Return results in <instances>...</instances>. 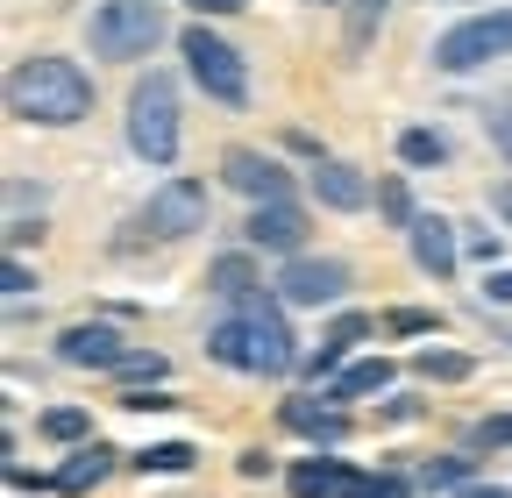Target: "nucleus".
I'll list each match as a JSON object with an SVG mask.
<instances>
[{"label": "nucleus", "mask_w": 512, "mask_h": 498, "mask_svg": "<svg viewBox=\"0 0 512 498\" xmlns=\"http://www.w3.org/2000/svg\"><path fill=\"white\" fill-rule=\"evenodd\" d=\"M8 114L22 129H79L93 121V72L64 50H29L8 65Z\"/></svg>", "instance_id": "obj_1"}, {"label": "nucleus", "mask_w": 512, "mask_h": 498, "mask_svg": "<svg viewBox=\"0 0 512 498\" xmlns=\"http://www.w3.org/2000/svg\"><path fill=\"white\" fill-rule=\"evenodd\" d=\"M121 136L150 171H171L178 164V143H185V114H178V79L171 72H136L128 86V114H121Z\"/></svg>", "instance_id": "obj_2"}, {"label": "nucleus", "mask_w": 512, "mask_h": 498, "mask_svg": "<svg viewBox=\"0 0 512 498\" xmlns=\"http://www.w3.org/2000/svg\"><path fill=\"white\" fill-rule=\"evenodd\" d=\"M214 214V193H207V178H192V171H171L150 185V200L128 214V235H114V249L128 257V249H143V242H185V235H200Z\"/></svg>", "instance_id": "obj_3"}, {"label": "nucleus", "mask_w": 512, "mask_h": 498, "mask_svg": "<svg viewBox=\"0 0 512 498\" xmlns=\"http://www.w3.org/2000/svg\"><path fill=\"white\" fill-rule=\"evenodd\" d=\"M498 57H512V0H498V8H470L463 22H448L427 50V65L441 79H470L484 65H498Z\"/></svg>", "instance_id": "obj_4"}, {"label": "nucleus", "mask_w": 512, "mask_h": 498, "mask_svg": "<svg viewBox=\"0 0 512 498\" xmlns=\"http://www.w3.org/2000/svg\"><path fill=\"white\" fill-rule=\"evenodd\" d=\"M171 36L157 0H100L86 15V50L107 57V65H143V57Z\"/></svg>", "instance_id": "obj_5"}, {"label": "nucleus", "mask_w": 512, "mask_h": 498, "mask_svg": "<svg viewBox=\"0 0 512 498\" xmlns=\"http://www.w3.org/2000/svg\"><path fill=\"white\" fill-rule=\"evenodd\" d=\"M178 57H185V79L200 86L214 107H228V114L249 107V57L228 36H214L207 22H192V29H178Z\"/></svg>", "instance_id": "obj_6"}, {"label": "nucleus", "mask_w": 512, "mask_h": 498, "mask_svg": "<svg viewBox=\"0 0 512 498\" xmlns=\"http://www.w3.org/2000/svg\"><path fill=\"white\" fill-rule=\"evenodd\" d=\"M228 314H242L249 321V378H292V370L306 363V349H299V335H292V306L285 299H271V292H256L249 306H228Z\"/></svg>", "instance_id": "obj_7"}, {"label": "nucleus", "mask_w": 512, "mask_h": 498, "mask_svg": "<svg viewBox=\"0 0 512 498\" xmlns=\"http://www.w3.org/2000/svg\"><path fill=\"white\" fill-rule=\"evenodd\" d=\"M349 285H356V271L342 264V257H292V264H278V299L292 306V314H320V306H342L349 299Z\"/></svg>", "instance_id": "obj_8"}, {"label": "nucleus", "mask_w": 512, "mask_h": 498, "mask_svg": "<svg viewBox=\"0 0 512 498\" xmlns=\"http://www.w3.org/2000/svg\"><path fill=\"white\" fill-rule=\"evenodd\" d=\"M221 185H228V193H242L249 207L292 200V171H285V157L249 150V143H228V150H221Z\"/></svg>", "instance_id": "obj_9"}, {"label": "nucleus", "mask_w": 512, "mask_h": 498, "mask_svg": "<svg viewBox=\"0 0 512 498\" xmlns=\"http://www.w3.org/2000/svg\"><path fill=\"white\" fill-rule=\"evenodd\" d=\"M242 249H256V257H278V264L306 257V207H299V200L249 207V221H242Z\"/></svg>", "instance_id": "obj_10"}, {"label": "nucleus", "mask_w": 512, "mask_h": 498, "mask_svg": "<svg viewBox=\"0 0 512 498\" xmlns=\"http://www.w3.org/2000/svg\"><path fill=\"white\" fill-rule=\"evenodd\" d=\"M136 349L107 314H93V321H72V328H57V363L64 370H121V356Z\"/></svg>", "instance_id": "obj_11"}, {"label": "nucleus", "mask_w": 512, "mask_h": 498, "mask_svg": "<svg viewBox=\"0 0 512 498\" xmlns=\"http://www.w3.org/2000/svg\"><path fill=\"white\" fill-rule=\"evenodd\" d=\"M278 427L285 434H306L313 449H342L349 442V406H335L328 392H299V399H278Z\"/></svg>", "instance_id": "obj_12"}, {"label": "nucleus", "mask_w": 512, "mask_h": 498, "mask_svg": "<svg viewBox=\"0 0 512 498\" xmlns=\"http://www.w3.org/2000/svg\"><path fill=\"white\" fill-rule=\"evenodd\" d=\"M406 249H413V264H420V278H456L463 271V221H448V214H420L413 221V235H406Z\"/></svg>", "instance_id": "obj_13"}, {"label": "nucleus", "mask_w": 512, "mask_h": 498, "mask_svg": "<svg viewBox=\"0 0 512 498\" xmlns=\"http://www.w3.org/2000/svg\"><path fill=\"white\" fill-rule=\"evenodd\" d=\"M313 200L328 214H363V207H377V185L349 157H328V164H313Z\"/></svg>", "instance_id": "obj_14"}, {"label": "nucleus", "mask_w": 512, "mask_h": 498, "mask_svg": "<svg viewBox=\"0 0 512 498\" xmlns=\"http://www.w3.org/2000/svg\"><path fill=\"white\" fill-rule=\"evenodd\" d=\"M114 470H121V449H114V442H86V449H72V456L50 470V484H57L64 498H86V491H100Z\"/></svg>", "instance_id": "obj_15"}, {"label": "nucleus", "mask_w": 512, "mask_h": 498, "mask_svg": "<svg viewBox=\"0 0 512 498\" xmlns=\"http://www.w3.org/2000/svg\"><path fill=\"white\" fill-rule=\"evenodd\" d=\"M207 292L214 299H228V306H249L256 292H264V264H256V249H221V257L207 264Z\"/></svg>", "instance_id": "obj_16"}, {"label": "nucleus", "mask_w": 512, "mask_h": 498, "mask_svg": "<svg viewBox=\"0 0 512 498\" xmlns=\"http://www.w3.org/2000/svg\"><path fill=\"white\" fill-rule=\"evenodd\" d=\"M349 477H356V463H349V456H335V449H313V456H299V463L285 470L292 498H342V491H349Z\"/></svg>", "instance_id": "obj_17"}, {"label": "nucleus", "mask_w": 512, "mask_h": 498, "mask_svg": "<svg viewBox=\"0 0 512 498\" xmlns=\"http://www.w3.org/2000/svg\"><path fill=\"white\" fill-rule=\"evenodd\" d=\"M392 378H399V363H392V356H363V363H349L342 378L328 385V399H335V406H356V399H384V392H392Z\"/></svg>", "instance_id": "obj_18"}, {"label": "nucleus", "mask_w": 512, "mask_h": 498, "mask_svg": "<svg viewBox=\"0 0 512 498\" xmlns=\"http://www.w3.org/2000/svg\"><path fill=\"white\" fill-rule=\"evenodd\" d=\"M399 164L406 171H441V164H456V143L434 121H413V129H399Z\"/></svg>", "instance_id": "obj_19"}, {"label": "nucleus", "mask_w": 512, "mask_h": 498, "mask_svg": "<svg viewBox=\"0 0 512 498\" xmlns=\"http://www.w3.org/2000/svg\"><path fill=\"white\" fill-rule=\"evenodd\" d=\"M207 363H221V370H242V378H249V321H242V314H221V321H207Z\"/></svg>", "instance_id": "obj_20"}, {"label": "nucleus", "mask_w": 512, "mask_h": 498, "mask_svg": "<svg viewBox=\"0 0 512 498\" xmlns=\"http://www.w3.org/2000/svg\"><path fill=\"white\" fill-rule=\"evenodd\" d=\"M36 434H43V442H57V449H86V442H100L86 406H43V413H36Z\"/></svg>", "instance_id": "obj_21"}, {"label": "nucleus", "mask_w": 512, "mask_h": 498, "mask_svg": "<svg viewBox=\"0 0 512 498\" xmlns=\"http://www.w3.org/2000/svg\"><path fill=\"white\" fill-rule=\"evenodd\" d=\"M384 22H392V0H349V8H342V50L363 57V50L377 43Z\"/></svg>", "instance_id": "obj_22"}, {"label": "nucleus", "mask_w": 512, "mask_h": 498, "mask_svg": "<svg viewBox=\"0 0 512 498\" xmlns=\"http://www.w3.org/2000/svg\"><path fill=\"white\" fill-rule=\"evenodd\" d=\"M377 221H384V228H399V235H413L420 207H413V185H406V171H384V178H377Z\"/></svg>", "instance_id": "obj_23"}, {"label": "nucleus", "mask_w": 512, "mask_h": 498, "mask_svg": "<svg viewBox=\"0 0 512 498\" xmlns=\"http://www.w3.org/2000/svg\"><path fill=\"white\" fill-rule=\"evenodd\" d=\"M470 484H477V456H470V449L420 463V491H448V498H456V491H470Z\"/></svg>", "instance_id": "obj_24"}, {"label": "nucleus", "mask_w": 512, "mask_h": 498, "mask_svg": "<svg viewBox=\"0 0 512 498\" xmlns=\"http://www.w3.org/2000/svg\"><path fill=\"white\" fill-rule=\"evenodd\" d=\"M192 463H200V449H192V442H150V449L128 456V470H143V477H185Z\"/></svg>", "instance_id": "obj_25"}, {"label": "nucleus", "mask_w": 512, "mask_h": 498, "mask_svg": "<svg viewBox=\"0 0 512 498\" xmlns=\"http://www.w3.org/2000/svg\"><path fill=\"white\" fill-rule=\"evenodd\" d=\"M413 370L427 385H463V378H477V356H463V349H420Z\"/></svg>", "instance_id": "obj_26"}, {"label": "nucleus", "mask_w": 512, "mask_h": 498, "mask_svg": "<svg viewBox=\"0 0 512 498\" xmlns=\"http://www.w3.org/2000/svg\"><path fill=\"white\" fill-rule=\"evenodd\" d=\"M114 378H121L128 392H157V385L171 378V363H164L157 349H128V356H121V370H114Z\"/></svg>", "instance_id": "obj_27"}, {"label": "nucleus", "mask_w": 512, "mask_h": 498, "mask_svg": "<svg viewBox=\"0 0 512 498\" xmlns=\"http://www.w3.org/2000/svg\"><path fill=\"white\" fill-rule=\"evenodd\" d=\"M342 498H413V484H406L399 470H356Z\"/></svg>", "instance_id": "obj_28"}, {"label": "nucleus", "mask_w": 512, "mask_h": 498, "mask_svg": "<svg viewBox=\"0 0 512 498\" xmlns=\"http://www.w3.org/2000/svg\"><path fill=\"white\" fill-rule=\"evenodd\" d=\"M384 335H441V314L434 306H392V314H384Z\"/></svg>", "instance_id": "obj_29"}, {"label": "nucleus", "mask_w": 512, "mask_h": 498, "mask_svg": "<svg viewBox=\"0 0 512 498\" xmlns=\"http://www.w3.org/2000/svg\"><path fill=\"white\" fill-rule=\"evenodd\" d=\"M463 449L484 456V449H512V413H484L470 434H463Z\"/></svg>", "instance_id": "obj_30"}, {"label": "nucleus", "mask_w": 512, "mask_h": 498, "mask_svg": "<svg viewBox=\"0 0 512 498\" xmlns=\"http://www.w3.org/2000/svg\"><path fill=\"white\" fill-rule=\"evenodd\" d=\"M463 257H470V264H484V271H498L505 235H498V228H463Z\"/></svg>", "instance_id": "obj_31"}, {"label": "nucleus", "mask_w": 512, "mask_h": 498, "mask_svg": "<svg viewBox=\"0 0 512 498\" xmlns=\"http://www.w3.org/2000/svg\"><path fill=\"white\" fill-rule=\"evenodd\" d=\"M36 285H43V278H36V271H29V257H8V264H0V292H8V299H15V306H22V299H29V292H36Z\"/></svg>", "instance_id": "obj_32"}, {"label": "nucleus", "mask_w": 512, "mask_h": 498, "mask_svg": "<svg viewBox=\"0 0 512 498\" xmlns=\"http://www.w3.org/2000/svg\"><path fill=\"white\" fill-rule=\"evenodd\" d=\"M420 413H427V399H413V392L377 399V427H406V420H420Z\"/></svg>", "instance_id": "obj_33"}, {"label": "nucleus", "mask_w": 512, "mask_h": 498, "mask_svg": "<svg viewBox=\"0 0 512 498\" xmlns=\"http://www.w3.org/2000/svg\"><path fill=\"white\" fill-rule=\"evenodd\" d=\"M484 143L505 157V171H512V107H484Z\"/></svg>", "instance_id": "obj_34"}, {"label": "nucleus", "mask_w": 512, "mask_h": 498, "mask_svg": "<svg viewBox=\"0 0 512 498\" xmlns=\"http://www.w3.org/2000/svg\"><path fill=\"white\" fill-rule=\"evenodd\" d=\"M114 406H121V413H171V406H178V392H171V385H157V392H121Z\"/></svg>", "instance_id": "obj_35"}, {"label": "nucleus", "mask_w": 512, "mask_h": 498, "mask_svg": "<svg viewBox=\"0 0 512 498\" xmlns=\"http://www.w3.org/2000/svg\"><path fill=\"white\" fill-rule=\"evenodd\" d=\"M477 299H484V306H512V271H505V264H498V271H484Z\"/></svg>", "instance_id": "obj_36"}, {"label": "nucleus", "mask_w": 512, "mask_h": 498, "mask_svg": "<svg viewBox=\"0 0 512 498\" xmlns=\"http://www.w3.org/2000/svg\"><path fill=\"white\" fill-rule=\"evenodd\" d=\"M235 477H249V484H256V477H278V463H271L264 449H242V456H235Z\"/></svg>", "instance_id": "obj_37"}, {"label": "nucleus", "mask_w": 512, "mask_h": 498, "mask_svg": "<svg viewBox=\"0 0 512 498\" xmlns=\"http://www.w3.org/2000/svg\"><path fill=\"white\" fill-rule=\"evenodd\" d=\"M185 8H192V15H200V22H214V15H242V8H249V0H185Z\"/></svg>", "instance_id": "obj_38"}, {"label": "nucleus", "mask_w": 512, "mask_h": 498, "mask_svg": "<svg viewBox=\"0 0 512 498\" xmlns=\"http://www.w3.org/2000/svg\"><path fill=\"white\" fill-rule=\"evenodd\" d=\"M285 150H299V157H313V164H328V150H320L306 129H285Z\"/></svg>", "instance_id": "obj_39"}, {"label": "nucleus", "mask_w": 512, "mask_h": 498, "mask_svg": "<svg viewBox=\"0 0 512 498\" xmlns=\"http://www.w3.org/2000/svg\"><path fill=\"white\" fill-rule=\"evenodd\" d=\"M491 214L512 228V178H498V185H491Z\"/></svg>", "instance_id": "obj_40"}, {"label": "nucleus", "mask_w": 512, "mask_h": 498, "mask_svg": "<svg viewBox=\"0 0 512 498\" xmlns=\"http://www.w3.org/2000/svg\"><path fill=\"white\" fill-rule=\"evenodd\" d=\"M456 498H512V484H470V491H456Z\"/></svg>", "instance_id": "obj_41"}, {"label": "nucleus", "mask_w": 512, "mask_h": 498, "mask_svg": "<svg viewBox=\"0 0 512 498\" xmlns=\"http://www.w3.org/2000/svg\"><path fill=\"white\" fill-rule=\"evenodd\" d=\"M313 8H320V0H313ZM328 8H349V0H328Z\"/></svg>", "instance_id": "obj_42"}, {"label": "nucleus", "mask_w": 512, "mask_h": 498, "mask_svg": "<svg viewBox=\"0 0 512 498\" xmlns=\"http://www.w3.org/2000/svg\"><path fill=\"white\" fill-rule=\"evenodd\" d=\"M491 8H498V0H491Z\"/></svg>", "instance_id": "obj_43"}, {"label": "nucleus", "mask_w": 512, "mask_h": 498, "mask_svg": "<svg viewBox=\"0 0 512 498\" xmlns=\"http://www.w3.org/2000/svg\"><path fill=\"white\" fill-rule=\"evenodd\" d=\"M157 8H164V0H157Z\"/></svg>", "instance_id": "obj_44"}]
</instances>
